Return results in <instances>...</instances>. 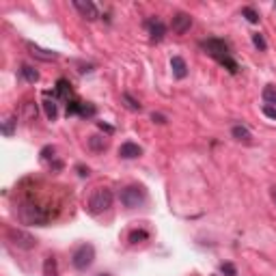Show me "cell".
<instances>
[{
  "label": "cell",
  "instance_id": "6da1fadb",
  "mask_svg": "<svg viewBox=\"0 0 276 276\" xmlns=\"http://www.w3.org/2000/svg\"><path fill=\"white\" fill-rule=\"evenodd\" d=\"M203 50H205V54H209L212 58H216L222 67L229 69L231 74H238V63L233 61L231 56V50H229V45L222 41V39H207V41H203Z\"/></svg>",
  "mask_w": 276,
  "mask_h": 276
},
{
  "label": "cell",
  "instance_id": "7a4b0ae2",
  "mask_svg": "<svg viewBox=\"0 0 276 276\" xmlns=\"http://www.w3.org/2000/svg\"><path fill=\"white\" fill-rule=\"evenodd\" d=\"M110 207H113V192H110L108 188H95L89 199V212L97 216Z\"/></svg>",
  "mask_w": 276,
  "mask_h": 276
},
{
  "label": "cell",
  "instance_id": "3957f363",
  "mask_svg": "<svg viewBox=\"0 0 276 276\" xmlns=\"http://www.w3.org/2000/svg\"><path fill=\"white\" fill-rule=\"evenodd\" d=\"M93 261H95V248L91 246V244H82V246H78L74 255H71V264H74L76 270H89L91 266H93Z\"/></svg>",
  "mask_w": 276,
  "mask_h": 276
},
{
  "label": "cell",
  "instance_id": "277c9868",
  "mask_svg": "<svg viewBox=\"0 0 276 276\" xmlns=\"http://www.w3.org/2000/svg\"><path fill=\"white\" fill-rule=\"evenodd\" d=\"M144 201H147V192H144L142 186H136V183H132V186H128V188L121 190V203L126 207H130V209L142 205Z\"/></svg>",
  "mask_w": 276,
  "mask_h": 276
},
{
  "label": "cell",
  "instance_id": "5b68a950",
  "mask_svg": "<svg viewBox=\"0 0 276 276\" xmlns=\"http://www.w3.org/2000/svg\"><path fill=\"white\" fill-rule=\"evenodd\" d=\"M6 238H9V242L13 246L22 248V251H32V248L37 246V240L32 238L30 233L22 231V229H9V231H6Z\"/></svg>",
  "mask_w": 276,
  "mask_h": 276
},
{
  "label": "cell",
  "instance_id": "8992f818",
  "mask_svg": "<svg viewBox=\"0 0 276 276\" xmlns=\"http://www.w3.org/2000/svg\"><path fill=\"white\" fill-rule=\"evenodd\" d=\"M19 220L26 222V225H45L48 214H43L35 205H26V207H19Z\"/></svg>",
  "mask_w": 276,
  "mask_h": 276
},
{
  "label": "cell",
  "instance_id": "52a82bcc",
  "mask_svg": "<svg viewBox=\"0 0 276 276\" xmlns=\"http://www.w3.org/2000/svg\"><path fill=\"white\" fill-rule=\"evenodd\" d=\"M74 6L82 17L89 19V22H93V19L100 17V11H97V6L91 2V0H74Z\"/></svg>",
  "mask_w": 276,
  "mask_h": 276
},
{
  "label": "cell",
  "instance_id": "ba28073f",
  "mask_svg": "<svg viewBox=\"0 0 276 276\" xmlns=\"http://www.w3.org/2000/svg\"><path fill=\"white\" fill-rule=\"evenodd\" d=\"M190 26H192V17L188 15V13H175L173 15V22H170V28L177 35H186L190 30Z\"/></svg>",
  "mask_w": 276,
  "mask_h": 276
},
{
  "label": "cell",
  "instance_id": "9c48e42d",
  "mask_svg": "<svg viewBox=\"0 0 276 276\" xmlns=\"http://www.w3.org/2000/svg\"><path fill=\"white\" fill-rule=\"evenodd\" d=\"M147 28H149V35H151L153 41H160V39L166 35V26H164L160 19H155V17L147 19Z\"/></svg>",
  "mask_w": 276,
  "mask_h": 276
},
{
  "label": "cell",
  "instance_id": "30bf717a",
  "mask_svg": "<svg viewBox=\"0 0 276 276\" xmlns=\"http://www.w3.org/2000/svg\"><path fill=\"white\" fill-rule=\"evenodd\" d=\"M170 69H173V76L177 80H183V78L188 76V65L183 61L181 56H173L170 58Z\"/></svg>",
  "mask_w": 276,
  "mask_h": 276
},
{
  "label": "cell",
  "instance_id": "8fae6325",
  "mask_svg": "<svg viewBox=\"0 0 276 276\" xmlns=\"http://www.w3.org/2000/svg\"><path fill=\"white\" fill-rule=\"evenodd\" d=\"M28 50H30V54L39 58V61H56L58 54L56 52H52V50H43V48H39V45L35 43H28Z\"/></svg>",
  "mask_w": 276,
  "mask_h": 276
},
{
  "label": "cell",
  "instance_id": "7c38bea8",
  "mask_svg": "<svg viewBox=\"0 0 276 276\" xmlns=\"http://www.w3.org/2000/svg\"><path fill=\"white\" fill-rule=\"evenodd\" d=\"M140 153H142V149L138 147L136 142H123L121 149H119V155L123 160H134V157H138Z\"/></svg>",
  "mask_w": 276,
  "mask_h": 276
},
{
  "label": "cell",
  "instance_id": "4fadbf2b",
  "mask_svg": "<svg viewBox=\"0 0 276 276\" xmlns=\"http://www.w3.org/2000/svg\"><path fill=\"white\" fill-rule=\"evenodd\" d=\"M231 134H233L235 140H240V142H251V140H253V134L248 132V130H246L244 126H233Z\"/></svg>",
  "mask_w": 276,
  "mask_h": 276
},
{
  "label": "cell",
  "instance_id": "5bb4252c",
  "mask_svg": "<svg viewBox=\"0 0 276 276\" xmlns=\"http://www.w3.org/2000/svg\"><path fill=\"white\" fill-rule=\"evenodd\" d=\"M56 95L63 97V100H69V95H71V84L65 80V78H61V80L56 82Z\"/></svg>",
  "mask_w": 276,
  "mask_h": 276
},
{
  "label": "cell",
  "instance_id": "9a60e30c",
  "mask_svg": "<svg viewBox=\"0 0 276 276\" xmlns=\"http://www.w3.org/2000/svg\"><path fill=\"white\" fill-rule=\"evenodd\" d=\"M43 276H58L54 257H45V261H43Z\"/></svg>",
  "mask_w": 276,
  "mask_h": 276
},
{
  "label": "cell",
  "instance_id": "2e32d148",
  "mask_svg": "<svg viewBox=\"0 0 276 276\" xmlns=\"http://www.w3.org/2000/svg\"><path fill=\"white\" fill-rule=\"evenodd\" d=\"M43 108H45V115H48V119H50V121H54V119H56V115H58V110H56V102H54V100H43Z\"/></svg>",
  "mask_w": 276,
  "mask_h": 276
},
{
  "label": "cell",
  "instance_id": "e0dca14e",
  "mask_svg": "<svg viewBox=\"0 0 276 276\" xmlns=\"http://www.w3.org/2000/svg\"><path fill=\"white\" fill-rule=\"evenodd\" d=\"M89 147L93 149V151H104V149L108 147V142L104 140L102 136H91V138H89Z\"/></svg>",
  "mask_w": 276,
  "mask_h": 276
},
{
  "label": "cell",
  "instance_id": "ac0fdd59",
  "mask_svg": "<svg viewBox=\"0 0 276 276\" xmlns=\"http://www.w3.org/2000/svg\"><path fill=\"white\" fill-rule=\"evenodd\" d=\"M264 102L268 106H276V87H266L264 89Z\"/></svg>",
  "mask_w": 276,
  "mask_h": 276
},
{
  "label": "cell",
  "instance_id": "d6986e66",
  "mask_svg": "<svg viewBox=\"0 0 276 276\" xmlns=\"http://www.w3.org/2000/svg\"><path fill=\"white\" fill-rule=\"evenodd\" d=\"M22 76H24V78H26V80H28L30 84H35V82L39 80V74H37V71L30 67V65H24V67H22Z\"/></svg>",
  "mask_w": 276,
  "mask_h": 276
},
{
  "label": "cell",
  "instance_id": "ffe728a7",
  "mask_svg": "<svg viewBox=\"0 0 276 276\" xmlns=\"http://www.w3.org/2000/svg\"><path fill=\"white\" fill-rule=\"evenodd\" d=\"M242 15H244L251 24H257V22H259V13L255 11L253 6H244V9H242Z\"/></svg>",
  "mask_w": 276,
  "mask_h": 276
},
{
  "label": "cell",
  "instance_id": "44dd1931",
  "mask_svg": "<svg viewBox=\"0 0 276 276\" xmlns=\"http://www.w3.org/2000/svg\"><path fill=\"white\" fill-rule=\"evenodd\" d=\"M147 238H149V233L144 231V229H138V231L130 233V244H138V242H142V240H147Z\"/></svg>",
  "mask_w": 276,
  "mask_h": 276
},
{
  "label": "cell",
  "instance_id": "7402d4cb",
  "mask_svg": "<svg viewBox=\"0 0 276 276\" xmlns=\"http://www.w3.org/2000/svg\"><path fill=\"white\" fill-rule=\"evenodd\" d=\"M123 104H126V108H130V110H134V113H138V110H140V104H138L136 100L132 95H128V93H123Z\"/></svg>",
  "mask_w": 276,
  "mask_h": 276
},
{
  "label": "cell",
  "instance_id": "603a6c76",
  "mask_svg": "<svg viewBox=\"0 0 276 276\" xmlns=\"http://www.w3.org/2000/svg\"><path fill=\"white\" fill-rule=\"evenodd\" d=\"M253 43H255V48H259V50H266L268 48V43H266V39L259 35V32H255L253 35Z\"/></svg>",
  "mask_w": 276,
  "mask_h": 276
},
{
  "label": "cell",
  "instance_id": "cb8c5ba5",
  "mask_svg": "<svg viewBox=\"0 0 276 276\" xmlns=\"http://www.w3.org/2000/svg\"><path fill=\"white\" fill-rule=\"evenodd\" d=\"M220 272L225 274V276H235V274H238V270H235L233 264H222L220 266Z\"/></svg>",
  "mask_w": 276,
  "mask_h": 276
},
{
  "label": "cell",
  "instance_id": "d4e9b609",
  "mask_svg": "<svg viewBox=\"0 0 276 276\" xmlns=\"http://www.w3.org/2000/svg\"><path fill=\"white\" fill-rule=\"evenodd\" d=\"M15 119H6V123H4V126H2V132L6 134V136H11L13 134V126H15Z\"/></svg>",
  "mask_w": 276,
  "mask_h": 276
},
{
  "label": "cell",
  "instance_id": "484cf974",
  "mask_svg": "<svg viewBox=\"0 0 276 276\" xmlns=\"http://www.w3.org/2000/svg\"><path fill=\"white\" fill-rule=\"evenodd\" d=\"M264 115L276 121V108H274V106H264Z\"/></svg>",
  "mask_w": 276,
  "mask_h": 276
},
{
  "label": "cell",
  "instance_id": "4316f807",
  "mask_svg": "<svg viewBox=\"0 0 276 276\" xmlns=\"http://www.w3.org/2000/svg\"><path fill=\"white\" fill-rule=\"evenodd\" d=\"M151 121H155V123H166V117L160 115V113H153V115H151Z\"/></svg>",
  "mask_w": 276,
  "mask_h": 276
},
{
  "label": "cell",
  "instance_id": "83f0119b",
  "mask_svg": "<svg viewBox=\"0 0 276 276\" xmlns=\"http://www.w3.org/2000/svg\"><path fill=\"white\" fill-rule=\"evenodd\" d=\"M78 173H80V177H87V175H89V168H84V166H78Z\"/></svg>",
  "mask_w": 276,
  "mask_h": 276
},
{
  "label": "cell",
  "instance_id": "f1b7e54d",
  "mask_svg": "<svg viewBox=\"0 0 276 276\" xmlns=\"http://www.w3.org/2000/svg\"><path fill=\"white\" fill-rule=\"evenodd\" d=\"M100 128H102V130H106V132H108V134H110V132H113V128H110V126H106V123H100Z\"/></svg>",
  "mask_w": 276,
  "mask_h": 276
},
{
  "label": "cell",
  "instance_id": "f546056e",
  "mask_svg": "<svg viewBox=\"0 0 276 276\" xmlns=\"http://www.w3.org/2000/svg\"><path fill=\"white\" fill-rule=\"evenodd\" d=\"M272 201L276 203V188H272Z\"/></svg>",
  "mask_w": 276,
  "mask_h": 276
},
{
  "label": "cell",
  "instance_id": "4dcf8cb0",
  "mask_svg": "<svg viewBox=\"0 0 276 276\" xmlns=\"http://www.w3.org/2000/svg\"><path fill=\"white\" fill-rule=\"evenodd\" d=\"M97 276H110V274H97Z\"/></svg>",
  "mask_w": 276,
  "mask_h": 276
}]
</instances>
